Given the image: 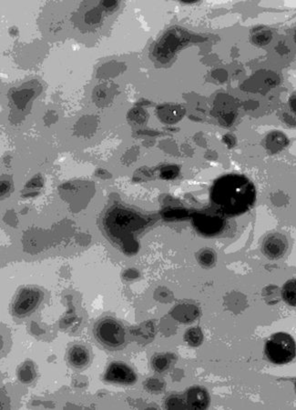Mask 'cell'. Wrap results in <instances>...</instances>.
Instances as JSON below:
<instances>
[{
	"instance_id": "1",
	"label": "cell",
	"mask_w": 296,
	"mask_h": 410,
	"mask_svg": "<svg viewBox=\"0 0 296 410\" xmlns=\"http://www.w3.org/2000/svg\"><path fill=\"white\" fill-rule=\"evenodd\" d=\"M255 198L254 188L248 180L232 179L220 183L217 188L215 201L226 214H240L248 210Z\"/></svg>"
},
{
	"instance_id": "2",
	"label": "cell",
	"mask_w": 296,
	"mask_h": 410,
	"mask_svg": "<svg viewBox=\"0 0 296 410\" xmlns=\"http://www.w3.org/2000/svg\"><path fill=\"white\" fill-rule=\"evenodd\" d=\"M264 353L269 361L274 365L288 364L295 358V341L288 333L277 332L267 339Z\"/></svg>"
},
{
	"instance_id": "3",
	"label": "cell",
	"mask_w": 296,
	"mask_h": 410,
	"mask_svg": "<svg viewBox=\"0 0 296 410\" xmlns=\"http://www.w3.org/2000/svg\"><path fill=\"white\" fill-rule=\"evenodd\" d=\"M94 336L98 342L109 350H118L126 343V330L120 321L112 318H104L94 327Z\"/></svg>"
},
{
	"instance_id": "4",
	"label": "cell",
	"mask_w": 296,
	"mask_h": 410,
	"mask_svg": "<svg viewBox=\"0 0 296 410\" xmlns=\"http://www.w3.org/2000/svg\"><path fill=\"white\" fill-rule=\"evenodd\" d=\"M41 299V294L35 288H25L20 291L14 304L13 313L18 318H23L31 314L39 306Z\"/></svg>"
},
{
	"instance_id": "5",
	"label": "cell",
	"mask_w": 296,
	"mask_h": 410,
	"mask_svg": "<svg viewBox=\"0 0 296 410\" xmlns=\"http://www.w3.org/2000/svg\"><path fill=\"white\" fill-rule=\"evenodd\" d=\"M104 379L107 382L128 386L136 382L137 375L127 364L115 361L108 365Z\"/></svg>"
},
{
	"instance_id": "6",
	"label": "cell",
	"mask_w": 296,
	"mask_h": 410,
	"mask_svg": "<svg viewBox=\"0 0 296 410\" xmlns=\"http://www.w3.org/2000/svg\"><path fill=\"white\" fill-rule=\"evenodd\" d=\"M287 249V241L281 234H271L264 239L263 250L270 259H278Z\"/></svg>"
},
{
	"instance_id": "7",
	"label": "cell",
	"mask_w": 296,
	"mask_h": 410,
	"mask_svg": "<svg viewBox=\"0 0 296 410\" xmlns=\"http://www.w3.org/2000/svg\"><path fill=\"white\" fill-rule=\"evenodd\" d=\"M185 400L191 408L205 409L210 404V396L202 386H192L186 392Z\"/></svg>"
},
{
	"instance_id": "8",
	"label": "cell",
	"mask_w": 296,
	"mask_h": 410,
	"mask_svg": "<svg viewBox=\"0 0 296 410\" xmlns=\"http://www.w3.org/2000/svg\"><path fill=\"white\" fill-rule=\"evenodd\" d=\"M67 358L69 365L77 369L84 368L90 361V354L88 348L80 344H76L68 349Z\"/></svg>"
},
{
	"instance_id": "9",
	"label": "cell",
	"mask_w": 296,
	"mask_h": 410,
	"mask_svg": "<svg viewBox=\"0 0 296 410\" xmlns=\"http://www.w3.org/2000/svg\"><path fill=\"white\" fill-rule=\"evenodd\" d=\"M197 228L206 235H214L223 228V220L212 216H200L195 219Z\"/></svg>"
},
{
	"instance_id": "10",
	"label": "cell",
	"mask_w": 296,
	"mask_h": 410,
	"mask_svg": "<svg viewBox=\"0 0 296 410\" xmlns=\"http://www.w3.org/2000/svg\"><path fill=\"white\" fill-rule=\"evenodd\" d=\"M172 318L180 323H192L199 317V310L191 304H181L172 311Z\"/></svg>"
},
{
	"instance_id": "11",
	"label": "cell",
	"mask_w": 296,
	"mask_h": 410,
	"mask_svg": "<svg viewBox=\"0 0 296 410\" xmlns=\"http://www.w3.org/2000/svg\"><path fill=\"white\" fill-rule=\"evenodd\" d=\"M17 378L20 382L29 384L33 382L36 378V369L32 362L26 361L18 367Z\"/></svg>"
},
{
	"instance_id": "12",
	"label": "cell",
	"mask_w": 296,
	"mask_h": 410,
	"mask_svg": "<svg viewBox=\"0 0 296 410\" xmlns=\"http://www.w3.org/2000/svg\"><path fill=\"white\" fill-rule=\"evenodd\" d=\"M266 145L269 150L272 152L280 151L287 145V139L280 132H273L268 135Z\"/></svg>"
},
{
	"instance_id": "13",
	"label": "cell",
	"mask_w": 296,
	"mask_h": 410,
	"mask_svg": "<svg viewBox=\"0 0 296 410\" xmlns=\"http://www.w3.org/2000/svg\"><path fill=\"white\" fill-rule=\"evenodd\" d=\"M173 356L171 354H157L152 358V365L154 370L161 373L172 366Z\"/></svg>"
},
{
	"instance_id": "14",
	"label": "cell",
	"mask_w": 296,
	"mask_h": 410,
	"mask_svg": "<svg viewBox=\"0 0 296 410\" xmlns=\"http://www.w3.org/2000/svg\"><path fill=\"white\" fill-rule=\"evenodd\" d=\"M282 297L289 306L296 307V279H291L284 284Z\"/></svg>"
},
{
	"instance_id": "15",
	"label": "cell",
	"mask_w": 296,
	"mask_h": 410,
	"mask_svg": "<svg viewBox=\"0 0 296 410\" xmlns=\"http://www.w3.org/2000/svg\"><path fill=\"white\" fill-rule=\"evenodd\" d=\"M184 339L190 346H199L203 341V333L199 327H192L186 331Z\"/></svg>"
},
{
	"instance_id": "16",
	"label": "cell",
	"mask_w": 296,
	"mask_h": 410,
	"mask_svg": "<svg viewBox=\"0 0 296 410\" xmlns=\"http://www.w3.org/2000/svg\"><path fill=\"white\" fill-rule=\"evenodd\" d=\"M159 114L161 120H164L166 122H174L179 120L180 116V110L176 107H164L162 109H160Z\"/></svg>"
},
{
	"instance_id": "17",
	"label": "cell",
	"mask_w": 296,
	"mask_h": 410,
	"mask_svg": "<svg viewBox=\"0 0 296 410\" xmlns=\"http://www.w3.org/2000/svg\"><path fill=\"white\" fill-rule=\"evenodd\" d=\"M166 407L169 409H184L188 407V405L185 399L176 395H173L167 398Z\"/></svg>"
},
{
	"instance_id": "18",
	"label": "cell",
	"mask_w": 296,
	"mask_h": 410,
	"mask_svg": "<svg viewBox=\"0 0 296 410\" xmlns=\"http://www.w3.org/2000/svg\"><path fill=\"white\" fill-rule=\"evenodd\" d=\"M145 387L147 391L152 393H159L164 389L165 384L161 379L159 378H149L144 383Z\"/></svg>"
},
{
	"instance_id": "19",
	"label": "cell",
	"mask_w": 296,
	"mask_h": 410,
	"mask_svg": "<svg viewBox=\"0 0 296 410\" xmlns=\"http://www.w3.org/2000/svg\"><path fill=\"white\" fill-rule=\"evenodd\" d=\"M198 259H199V262L204 267H211L215 262L216 256L213 251L205 249L200 252Z\"/></svg>"
},
{
	"instance_id": "20",
	"label": "cell",
	"mask_w": 296,
	"mask_h": 410,
	"mask_svg": "<svg viewBox=\"0 0 296 410\" xmlns=\"http://www.w3.org/2000/svg\"><path fill=\"white\" fill-rule=\"evenodd\" d=\"M272 38L271 33L267 30H259L253 35V41L259 45L267 44Z\"/></svg>"
},
{
	"instance_id": "21",
	"label": "cell",
	"mask_w": 296,
	"mask_h": 410,
	"mask_svg": "<svg viewBox=\"0 0 296 410\" xmlns=\"http://www.w3.org/2000/svg\"><path fill=\"white\" fill-rule=\"evenodd\" d=\"M289 105H290V108H291L292 111L294 112L296 114V91L293 92L292 95H291V96H290Z\"/></svg>"
},
{
	"instance_id": "22",
	"label": "cell",
	"mask_w": 296,
	"mask_h": 410,
	"mask_svg": "<svg viewBox=\"0 0 296 410\" xmlns=\"http://www.w3.org/2000/svg\"><path fill=\"white\" fill-rule=\"evenodd\" d=\"M162 175L166 179H171V178H174V175H176V172L172 168H166L163 170Z\"/></svg>"
},
{
	"instance_id": "23",
	"label": "cell",
	"mask_w": 296,
	"mask_h": 410,
	"mask_svg": "<svg viewBox=\"0 0 296 410\" xmlns=\"http://www.w3.org/2000/svg\"><path fill=\"white\" fill-rule=\"evenodd\" d=\"M295 391H296V384H295Z\"/></svg>"
},
{
	"instance_id": "24",
	"label": "cell",
	"mask_w": 296,
	"mask_h": 410,
	"mask_svg": "<svg viewBox=\"0 0 296 410\" xmlns=\"http://www.w3.org/2000/svg\"><path fill=\"white\" fill-rule=\"evenodd\" d=\"M295 41H296V36H295Z\"/></svg>"
}]
</instances>
